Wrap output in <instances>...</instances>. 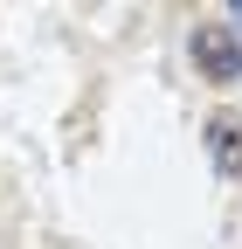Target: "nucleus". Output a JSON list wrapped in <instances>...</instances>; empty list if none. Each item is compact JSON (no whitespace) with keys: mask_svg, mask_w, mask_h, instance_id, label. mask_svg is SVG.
<instances>
[{"mask_svg":"<svg viewBox=\"0 0 242 249\" xmlns=\"http://www.w3.org/2000/svg\"><path fill=\"white\" fill-rule=\"evenodd\" d=\"M187 49H194V70H201L207 83H242V35H235V28L201 21Z\"/></svg>","mask_w":242,"mask_h":249,"instance_id":"nucleus-1","label":"nucleus"},{"mask_svg":"<svg viewBox=\"0 0 242 249\" xmlns=\"http://www.w3.org/2000/svg\"><path fill=\"white\" fill-rule=\"evenodd\" d=\"M207 160H215V173H222V180H235V173H242V118H235V111H222L215 124H207Z\"/></svg>","mask_w":242,"mask_h":249,"instance_id":"nucleus-2","label":"nucleus"}]
</instances>
